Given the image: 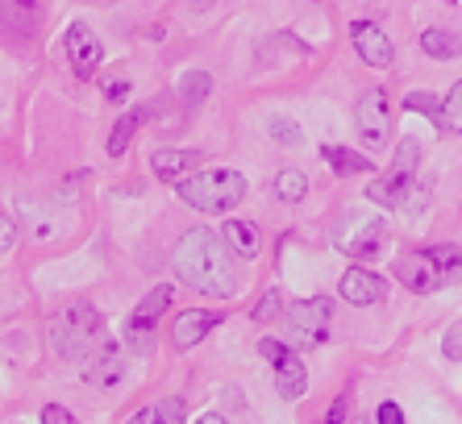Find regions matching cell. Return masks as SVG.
I'll return each mask as SVG.
<instances>
[{"mask_svg":"<svg viewBox=\"0 0 462 424\" xmlns=\"http://www.w3.org/2000/svg\"><path fill=\"white\" fill-rule=\"evenodd\" d=\"M321 159L329 162L337 175H371V171H375L366 154H358V150H350V146H334V142L321 146Z\"/></svg>","mask_w":462,"mask_h":424,"instance_id":"ac0fdd59","label":"cell"},{"mask_svg":"<svg viewBox=\"0 0 462 424\" xmlns=\"http://www.w3.org/2000/svg\"><path fill=\"white\" fill-rule=\"evenodd\" d=\"M446 134H458L462 138V79L450 88V96H446V105H441V121H438Z\"/></svg>","mask_w":462,"mask_h":424,"instance_id":"cb8c5ba5","label":"cell"},{"mask_svg":"<svg viewBox=\"0 0 462 424\" xmlns=\"http://www.w3.org/2000/svg\"><path fill=\"white\" fill-rule=\"evenodd\" d=\"M280 312H283V296H280V291H267V296L254 304V320H263V325L280 320Z\"/></svg>","mask_w":462,"mask_h":424,"instance_id":"4316f807","label":"cell"},{"mask_svg":"<svg viewBox=\"0 0 462 424\" xmlns=\"http://www.w3.org/2000/svg\"><path fill=\"white\" fill-rule=\"evenodd\" d=\"M288 325H291V337H296V346H321L325 329H329V300H325V296H312V300L291 304L288 308Z\"/></svg>","mask_w":462,"mask_h":424,"instance_id":"52a82bcc","label":"cell"},{"mask_svg":"<svg viewBox=\"0 0 462 424\" xmlns=\"http://www.w3.org/2000/svg\"><path fill=\"white\" fill-rule=\"evenodd\" d=\"M420 46H425V54H430V59H441V63L462 54V42L454 38V33H446V30H425V33H420Z\"/></svg>","mask_w":462,"mask_h":424,"instance_id":"44dd1931","label":"cell"},{"mask_svg":"<svg viewBox=\"0 0 462 424\" xmlns=\"http://www.w3.org/2000/svg\"><path fill=\"white\" fill-rule=\"evenodd\" d=\"M355 125H358V138H363V146L371 150V154L387 150V142H392V113H387L383 88H366V92L358 96Z\"/></svg>","mask_w":462,"mask_h":424,"instance_id":"5b68a950","label":"cell"},{"mask_svg":"<svg viewBox=\"0 0 462 424\" xmlns=\"http://www.w3.org/2000/svg\"><path fill=\"white\" fill-rule=\"evenodd\" d=\"M125 92H129V79H108V84H105V96H108V100H121Z\"/></svg>","mask_w":462,"mask_h":424,"instance_id":"d6a6232c","label":"cell"},{"mask_svg":"<svg viewBox=\"0 0 462 424\" xmlns=\"http://www.w3.org/2000/svg\"><path fill=\"white\" fill-rule=\"evenodd\" d=\"M275 196L283 204H300L309 196V180H304V171H280V180H275Z\"/></svg>","mask_w":462,"mask_h":424,"instance_id":"7402d4cb","label":"cell"},{"mask_svg":"<svg viewBox=\"0 0 462 424\" xmlns=\"http://www.w3.org/2000/svg\"><path fill=\"white\" fill-rule=\"evenodd\" d=\"M63 51H67V59H71V71H76L79 79H92V75H97V67H100V59H105V51H100V38L88 30L84 22H76L71 30H67Z\"/></svg>","mask_w":462,"mask_h":424,"instance_id":"ba28073f","label":"cell"},{"mask_svg":"<svg viewBox=\"0 0 462 424\" xmlns=\"http://www.w3.org/2000/svg\"><path fill=\"white\" fill-rule=\"evenodd\" d=\"M337 245H342L346 254H355V258H371L383 245V221L379 217H363V221H350L337 234Z\"/></svg>","mask_w":462,"mask_h":424,"instance_id":"5bb4252c","label":"cell"},{"mask_svg":"<svg viewBox=\"0 0 462 424\" xmlns=\"http://www.w3.org/2000/svg\"><path fill=\"white\" fill-rule=\"evenodd\" d=\"M0 237H5V250L17 245V225H13V217H0Z\"/></svg>","mask_w":462,"mask_h":424,"instance_id":"1f68e13d","label":"cell"},{"mask_svg":"<svg viewBox=\"0 0 462 424\" xmlns=\"http://www.w3.org/2000/svg\"><path fill=\"white\" fill-rule=\"evenodd\" d=\"M337 291H342L346 304L371 308V304H383L387 283L379 275H371V271H363V266H350V271L342 275V283H337Z\"/></svg>","mask_w":462,"mask_h":424,"instance_id":"4fadbf2b","label":"cell"},{"mask_svg":"<svg viewBox=\"0 0 462 424\" xmlns=\"http://www.w3.org/2000/svg\"><path fill=\"white\" fill-rule=\"evenodd\" d=\"M205 92H208V75L205 71H196V75H188V79H183V100H188V105H192V100H200Z\"/></svg>","mask_w":462,"mask_h":424,"instance_id":"83f0119b","label":"cell"},{"mask_svg":"<svg viewBox=\"0 0 462 424\" xmlns=\"http://www.w3.org/2000/svg\"><path fill=\"white\" fill-rule=\"evenodd\" d=\"M430 254H433V263L441 266L446 283H454V279H458V271H462V245H454V242H438V245H430Z\"/></svg>","mask_w":462,"mask_h":424,"instance_id":"603a6c76","label":"cell"},{"mask_svg":"<svg viewBox=\"0 0 462 424\" xmlns=\"http://www.w3.org/2000/svg\"><path fill=\"white\" fill-rule=\"evenodd\" d=\"M358 424H366V420H358Z\"/></svg>","mask_w":462,"mask_h":424,"instance_id":"d590c367","label":"cell"},{"mask_svg":"<svg viewBox=\"0 0 462 424\" xmlns=\"http://www.w3.org/2000/svg\"><path fill=\"white\" fill-rule=\"evenodd\" d=\"M105 329V317H100L92 304H71L63 308L59 317L51 320V350L59 354V358H88V354L97 350L92 341H97V333Z\"/></svg>","mask_w":462,"mask_h":424,"instance_id":"3957f363","label":"cell"},{"mask_svg":"<svg viewBox=\"0 0 462 424\" xmlns=\"http://www.w3.org/2000/svg\"><path fill=\"white\" fill-rule=\"evenodd\" d=\"M246 196V180L242 171L213 167V171H196L192 180H180V200L192 204L196 212H229L242 204Z\"/></svg>","mask_w":462,"mask_h":424,"instance_id":"7a4b0ae2","label":"cell"},{"mask_svg":"<svg viewBox=\"0 0 462 424\" xmlns=\"http://www.w3.org/2000/svg\"><path fill=\"white\" fill-rule=\"evenodd\" d=\"M271 138L280 142V146H300L304 134H300V125H296V121H288V117H271Z\"/></svg>","mask_w":462,"mask_h":424,"instance_id":"d4e9b609","label":"cell"},{"mask_svg":"<svg viewBox=\"0 0 462 424\" xmlns=\"http://www.w3.org/2000/svg\"><path fill=\"white\" fill-rule=\"evenodd\" d=\"M396 275L404 279V287L409 291H417V296H430V291H438V287H446V275H441V266L433 263L430 250H417V254H404L396 263Z\"/></svg>","mask_w":462,"mask_h":424,"instance_id":"8fae6325","label":"cell"},{"mask_svg":"<svg viewBox=\"0 0 462 424\" xmlns=\"http://www.w3.org/2000/svg\"><path fill=\"white\" fill-rule=\"evenodd\" d=\"M154 108H159L154 100H151V105H138L134 113H125V117L113 125V134H108V154H113V159H121V154H125L129 142H134V134H138V125L154 117Z\"/></svg>","mask_w":462,"mask_h":424,"instance_id":"e0dca14e","label":"cell"},{"mask_svg":"<svg viewBox=\"0 0 462 424\" xmlns=\"http://www.w3.org/2000/svg\"><path fill=\"white\" fill-rule=\"evenodd\" d=\"M151 167L159 180H183L188 171L200 167V150H154Z\"/></svg>","mask_w":462,"mask_h":424,"instance_id":"2e32d148","label":"cell"},{"mask_svg":"<svg viewBox=\"0 0 462 424\" xmlns=\"http://www.w3.org/2000/svg\"><path fill=\"white\" fill-rule=\"evenodd\" d=\"M404 108H412V113H425V117H433V121H441L438 96H430V92H409V96H404Z\"/></svg>","mask_w":462,"mask_h":424,"instance_id":"484cf974","label":"cell"},{"mask_svg":"<svg viewBox=\"0 0 462 424\" xmlns=\"http://www.w3.org/2000/svg\"><path fill=\"white\" fill-rule=\"evenodd\" d=\"M196 424H234V420H226V416H221V412H205V416H200V420H196Z\"/></svg>","mask_w":462,"mask_h":424,"instance_id":"e575fe53","label":"cell"},{"mask_svg":"<svg viewBox=\"0 0 462 424\" xmlns=\"http://www.w3.org/2000/svg\"><path fill=\"white\" fill-rule=\"evenodd\" d=\"M171 304V287L162 283V287H154V291H146V300H142L138 308H134V317L125 320V337L134 341V346H151V333H154V325H159V317H162V308Z\"/></svg>","mask_w":462,"mask_h":424,"instance_id":"30bf717a","label":"cell"},{"mask_svg":"<svg viewBox=\"0 0 462 424\" xmlns=\"http://www.w3.org/2000/svg\"><path fill=\"white\" fill-rule=\"evenodd\" d=\"M325 424H346V400H342V395L334 400V408H329V420H325Z\"/></svg>","mask_w":462,"mask_h":424,"instance_id":"836d02e7","label":"cell"},{"mask_svg":"<svg viewBox=\"0 0 462 424\" xmlns=\"http://www.w3.org/2000/svg\"><path fill=\"white\" fill-rule=\"evenodd\" d=\"M258 354L275 366V387H280L283 400H300V395L309 392V371H304V362L296 358L283 341L263 337V341H258Z\"/></svg>","mask_w":462,"mask_h":424,"instance_id":"8992f818","label":"cell"},{"mask_svg":"<svg viewBox=\"0 0 462 424\" xmlns=\"http://www.w3.org/2000/svg\"><path fill=\"white\" fill-rule=\"evenodd\" d=\"M217 320H221V312H205V308L180 312L171 325V341L180 350H192V346H200V341L208 337V329H217Z\"/></svg>","mask_w":462,"mask_h":424,"instance_id":"9a60e30c","label":"cell"},{"mask_svg":"<svg viewBox=\"0 0 462 424\" xmlns=\"http://www.w3.org/2000/svg\"><path fill=\"white\" fill-rule=\"evenodd\" d=\"M350 42H355L358 59H363L366 67H375V71L392 67V59H396V46H392V38H387V33L379 30L375 22H355V25H350Z\"/></svg>","mask_w":462,"mask_h":424,"instance_id":"9c48e42d","label":"cell"},{"mask_svg":"<svg viewBox=\"0 0 462 424\" xmlns=\"http://www.w3.org/2000/svg\"><path fill=\"white\" fill-rule=\"evenodd\" d=\"M229 237L213 234V229H188V234L180 237V245H175L171 254V266L175 275L183 279L188 287H196V291H205V296L213 300H226L237 291V266L234 258H229Z\"/></svg>","mask_w":462,"mask_h":424,"instance_id":"6da1fadb","label":"cell"},{"mask_svg":"<svg viewBox=\"0 0 462 424\" xmlns=\"http://www.w3.org/2000/svg\"><path fill=\"white\" fill-rule=\"evenodd\" d=\"M441 350H446V358H454V362L462 358V320H458V325H450V333H446V346H441Z\"/></svg>","mask_w":462,"mask_h":424,"instance_id":"f546056e","label":"cell"},{"mask_svg":"<svg viewBox=\"0 0 462 424\" xmlns=\"http://www.w3.org/2000/svg\"><path fill=\"white\" fill-rule=\"evenodd\" d=\"M375 424H404V408L392 400L379 403V412H375Z\"/></svg>","mask_w":462,"mask_h":424,"instance_id":"f1b7e54d","label":"cell"},{"mask_svg":"<svg viewBox=\"0 0 462 424\" xmlns=\"http://www.w3.org/2000/svg\"><path fill=\"white\" fill-rule=\"evenodd\" d=\"M226 237H229V245H234L242 258H258V250H263V242H258V229L250 221H229L226 225Z\"/></svg>","mask_w":462,"mask_h":424,"instance_id":"ffe728a7","label":"cell"},{"mask_svg":"<svg viewBox=\"0 0 462 424\" xmlns=\"http://www.w3.org/2000/svg\"><path fill=\"white\" fill-rule=\"evenodd\" d=\"M84 379L92 383V387H117V383L125 379V354H121L117 341H100L97 350L88 354Z\"/></svg>","mask_w":462,"mask_h":424,"instance_id":"7c38bea8","label":"cell"},{"mask_svg":"<svg viewBox=\"0 0 462 424\" xmlns=\"http://www.w3.org/2000/svg\"><path fill=\"white\" fill-rule=\"evenodd\" d=\"M125 424H183V400H162L151 408H138Z\"/></svg>","mask_w":462,"mask_h":424,"instance_id":"d6986e66","label":"cell"},{"mask_svg":"<svg viewBox=\"0 0 462 424\" xmlns=\"http://www.w3.org/2000/svg\"><path fill=\"white\" fill-rule=\"evenodd\" d=\"M42 424H79L76 416L67 412V408H59V403H51V408H46L42 412Z\"/></svg>","mask_w":462,"mask_h":424,"instance_id":"4dcf8cb0","label":"cell"},{"mask_svg":"<svg viewBox=\"0 0 462 424\" xmlns=\"http://www.w3.org/2000/svg\"><path fill=\"white\" fill-rule=\"evenodd\" d=\"M417 162H420V142L417 138H404L396 146L392 167L383 171V180H375L371 188H366V200L383 204V208H396V204L404 200V191L412 188V180H417Z\"/></svg>","mask_w":462,"mask_h":424,"instance_id":"277c9868","label":"cell"}]
</instances>
